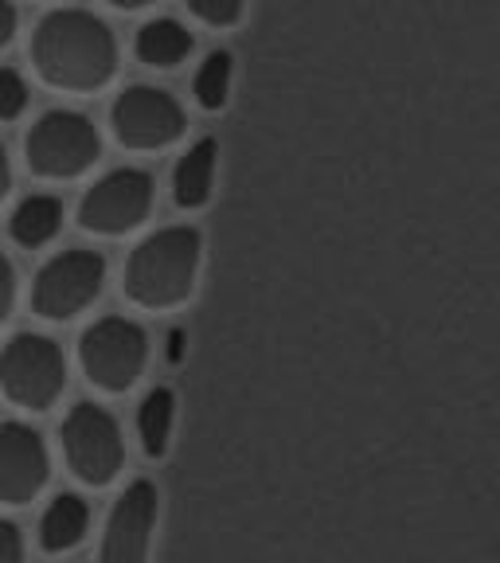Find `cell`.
<instances>
[{
	"label": "cell",
	"instance_id": "obj_1",
	"mask_svg": "<svg viewBox=\"0 0 500 563\" xmlns=\"http://www.w3.org/2000/svg\"><path fill=\"white\" fill-rule=\"evenodd\" d=\"M35 70L59 90H98L118 67L114 32L82 9H59L35 27Z\"/></svg>",
	"mask_w": 500,
	"mask_h": 563
},
{
	"label": "cell",
	"instance_id": "obj_2",
	"mask_svg": "<svg viewBox=\"0 0 500 563\" xmlns=\"http://www.w3.org/2000/svg\"><path fill=\"white\" fill-rule=\"evenodd\" d=\"M200 271V231L165 228L130 255L125 294L145 309H168L192 294Z\"/></svg>",
	"mask_w": 500,
	"mask_h": 563
},
{
	"label": "cell",
	"instance_id": "obj_3",
	"mask_svg": "<svg viewBox=\"0 0 500 563\" xmlns=\"http://www.w3.org/2000/svg\"><path fill=\"white\" fill-rule=\"evenodd\" d=\"M0 387L12 404L27 411H47L67 387V361L55 341L40 333H20L0 352Z\"/></svg>",
	"mask_w": 500,
	"mask_h": 563
},
{
	"label": "cell",
	"instance_id": "obj_4",
	"mask_svg": "<svg viewBox=\"0 0 500 563\" xmlns=\"http://www.w3.org/2000/svg\"><path fill=\"white\" fill-rule=\"evenodd\" d=\"M27 168L35 176H47V180H70V176H82L102 153V141L98 130L90 125V118L75 114V110H52L40 122L32 125L24 141Z\"/></svg>",
	"mask_w": 500,
	"mask_h": 563
},
{
	"label": "cell",
	"instance_id": "obj_5",
	"mask_svg": "<svg viewBox=\"0 0 500 563\" xmlns=\"http://www.w3.org/2000/svg\"><path fill=\"white\" fill-rule=\"evenodd\" d=\"M82 372L102 391H130L149 361V341L145 329L125 321V317H102L82 333L79 344Z\"/></svg>",
	"mask_w": 500,
	"mask_h": 563
},
{
	"label": "cell",
	"instance_id": "obj_6",
	"mask_svg": "<svg viewBox=\"0 0 500 563\" xmlns=\"http://www.w3.org/2000/svg\"><path fill=\"white\" fill-rule=\"evenodd\" d=\"M63 454H67V466L75 470L79 482L95 485V489L114 482L125 462L122 431H118L114 415L95 404L75 407L63 422Z\"/></svg>",
	"mask_w": 500,
	"mask_h": 563
},
{
	"label": "cell",
	"instance_id": "obj_7",
	"mask_svg": "<svg viewBox=\"0 0 500 563\" xmlns=\"http://www.w3.org/2000/svg\"><path fill=\"white\" fill-rule=\"evenodd\" d=\"M105 258L95 251H63L40 271L32 290V306L47 321H70L102 294Z\"/></svg>",
	"mask_w": 500,
	"mask_h": 563
},
{
	"label": "cell",
	"instance_id": "obj_8",
	"mask_svg": "<svg viewBox=\"0 0 500 563\" xmlns=\"http://www.w3.org/2000/svg\"><path fill=\"white\" fill-rule=\"evenodd\" d=\"M153 208V180L141 168H118L102 176L79 203V223L95 235H125Z\"/></svg>",
	"mask_w": 500,
	"mask_h": 563
},
{
	"label": "cell",
	"instance_id": "obj_9",
	"mask_svg": "<svg viewBox=\"0 0 500 563\" xmlns=\"http://www.w3.org/2000/svg\"><path fill=\"white\" fill-rule=\"evenodd\" d=\"M114 133L130 150H165L185 133V110L168 90L130 87L114 102Z\"/></svg>",
	"mask_w": 500,
	"mask_h": 563
},
{
	"label": "cell",
	"instance_id": "obj_10",
	"mask_svg": "<svg viewBox=\"0 0 500 563\" xmlns=\"http://www.w3.org/2000/svg\"><path fill=\"white\" fill-rule=\"evenodd\" d=\"M153 525H157V489L149 482H133L105 520L98 563H149Z\"/></svg>",
	"mask_w": 500,
	"mask_h": 563
},
{
	"label": "cell",
	"instance_id": "obj_11",
	"mask_svg": "<svg viewBox=\"0 0 500 563\" xmlns=\"http://www.w3.org/2000/svg\"><path fill=\"white\" fill-rule=\"evenodd\" d=\"M52 462L40 431L24 422L0 427V505H27L47 485Z\"/></svg>",
	"mask_w": 500,
	"mask_h": 563
},
{
	"label": "cell",
	"instance_id": "obj_12",
	"mask_svg": "<svg viewBox=\"0 0 500 563\" xmlns=\"http://www.w3.org/2000/svg\"><path fill=\"white\" fill-rule=\"evenodd\" d=\"M87 525H90V509L82 497H75V493H63V497H55L52 509L44 512V525H40V544H44V552L52 555H63L70 552V548H79L82 537H87Z\"/></svg>",
	"mask_w": 500,
	"mask_h": 563
},
{
	"label": "cell",
	"instance_id": "obj_13",
	"mask_svg": "<svg viewBox=\"0 0 500 563\" xmlns=\"http://www.w3.org/2000/svg\"><path fill=\"white\" fill-rule=\"evenodd\" d=\"M211 180H215V141L203 137L180 157L173 173V196L185 211L203 208L211 196Z\"/></svg>",
	"mask_w": 500,
	"mask_h": 563
},
{
	"label": "cell",
	"instance_id": "obj_14",
	"mask_svg": "<svg viewBox=\"0 0 500 563\" xmlns=\"http://www.w3.org/2000/svg\"><path fill=\"white\" fill-rule=\"evenodd\" d=\"M188 52H192V35L176 20H149L137 32V55L149 67H176L188 59Z\"/></svg>",
	"mask_w": 500,
	"mask_h": 563
},
{
	"label": "cell",
	"instance_id": "obj_15",
	"mask_svg": "<svg viewBox=\"0 0 500 563\" xmlns=\"http://www.w3.org/2000/svg\"><path fill=\"white\" fill-rule=\"evenodd\" d=\"M63 223V203L55 196H27L16 211H12V239L20 246H44L55 239Z\"/></svg>",
	"mask_w": 500,
	"mask_h": 563
},
{
	"label": "cell",
	"instance_id": "obj_16",
	"mask_svg": "<svg viewBox=\"0 0 500 563\" xmlns=\"http://www.w3.org/2000/svg\"><path fill=\"white\" fill-rule=\"evenodd\" d=\"M173 422H176V396L168 387H157L145 396L137 411V434H141V446L149 457H160L173 442Z\"/></svg>",
	"mask_w": 500,
	"mask_h": 563
},
{
	"label": "cell",
	"instance_id": "obj_17",
	"mask_svg": "<svg viewBox=\"0 0 500 563\" xmlns=\"http://www.w3.org/2000/svg\"><path fill=\"white\" fill-rule=\"evenodd\" d=\"M227 90H231V55L227 52H211L203 59L200 75H196V102L203 110H220L227 102Z\"/></svg>",
	"mask_w": 500,
	"mask_h": 563
},
{
	"label": "cell",
	"instance_id": "obj_18",
	"mask_svg": "<svg viewBox=\"0 0 500 563\" xmlns=\"http://www.w3.org/2000/svg\"><path fill=\"white\" fill-rule=\"evenodd\" d=\"M27 106V87L12 67H0V122L20 118V110Z\"/></svg>",
	"mask_w": 500,
	"mask_h": 563
},
{
	"label": "cell",
	"instance_id": "obj_19",
	"mask_svg": "<svg viewBox=\"0 0 500 563\" xmlns=\"http://www.w3.org/2000/svg\"><path fill=\"white\" fill-rule=\"evenodd\" d=\"M188 9L211 27H227L243 16V0H188Z\"/></svg>",
	"mask_w": 500,
	"mask_h": 563
},
{
	"label": "cell",
	"instance_id": "obj_20",
	"mask_svg": "<svg viewBox=\"0 0 500 563\" xmlns=\"http://www.w3.org/2000/svg\"><path fill=\"white\" fill-rule=\"evenodd\" d=\"M24 560V540L12 520H0V563H20Z\"/></svg>",
	"mask_w": 500,
	"mask_h": 563
},
{
	"label": "cell",
	"instance_id": "obj_21",
	"mask_svg": "<svg viewBox=\"0 0 500 563\" xmlns=\"http://www.w3.org/2000/svg\"><path fill=\"white\" fill-rule=\"evenodd\" d=\"M12 301H16V271H12L9 258L0 255V325L12 313Z\"/></svg>",
	"mask_w": 500,
	"mask_h": 563
},
{
	"label": "cell",
	"instance_id": "obj_22",
	"mask_svg": "<svg viewBox=\"0 0 500 563\" xmlns=\"http://www.w3.org/2000/svg\"><path fill=\"white\" fill-rule=\"evenodd\" d=\"M12 32H16V9H12L9 0H0V47L9 44Z\"/></svg>",
	"mask_w": 500,
	"mask_h": 563
},
{
	"label": "cell",
	"instance_id": "obj_23",
	"mask_svg": "<svg viewBox=\"0 0 500 563\" xmlns=\"http://www.w3.org/2000/svg\"><path fill=\"white\" fill-rule=\"evenodd\" d=\"M9 153H4V145H0V200H4V192H9Z\"/></svg>",
	"mask_w": 500,
	"mask_h": 563
},
{
	"label": "cell",
	"instance_id": "obj_24",
	"mask_svg": "<svg viewBox=\"0 0 500 563\" xmlns=\"http://www.w3.org/2000/svg\"><path fill=\"white\" fill-rule=\"evenodd\" d=\"M114 9H145V4H153V0H110Z\"/></svg>",
	"mask_w": 500,
	"mask_h": 563
}]
</instances>
